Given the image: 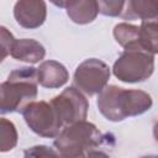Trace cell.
<instances>
[{"mask_svg": "<svg viewBox=\"0 0 158 158\" xmlns=\"http://www.w3.org/2000/svg\"><path fill=\"white\" fill-rule=\"evenodd\" d=\"M154 72V54L146 51L141 44L123 48L122 54L115 60L114 75L123 83H142L151 78Z\"/></svg>", "mask_w": 158, "mask_h": 158, "instance_id": "277c9868", "label": "cell"}, {"mask_svg": "<svg viewBox=\"0 0 158 158\" xmlns=\"http://www.w3.org/2000/svg\"><path fill=\"white\" fill-rule=\"evenodd\" d=\"M99 5V12L104 16L117 17L122 15L126 0H96Z\"/></svg>", "mask_w": 158, "mask_h": 158, "instance_id": "2e32d148", "label": "cell"}, {"mask_svg": "<svg viewBox=\"0 0 158 158\" xmlns=\"http://www.w3.org/2000/svg\"><path fill=\"white\" fill-rule=\"evenodd\" d=\"M123 20H149L158 16V0H126Z\"/></svg>", "mask_w": 158, "mask_h": 158, "instance_id": "7c38bea8", "label": "cell"}, {"mask_svg": "<svg viewBox=\"0 0 158 158\" xmlns=\"http://www.w3.org/2000/svg\"><path fill=\"white\" fill-rule=\"evenodd\" d=\"M139 44L153 54L158 53V16L142 21L139 26Z\"/></svg>", "mask_w": 158, "mask_h": 158, "instance_id": "4fadbf2b", "label": "cell"}, {"mask_svg": "<svg viewBox=\"0 0 158 158\" xmlns=\"http://www.w3.org/2000/svg\"><path fill=\"white\" fill-rule=\"evenodd\" d=\"M38 84L47 89H58L67 84L69 73L67 68L57 60H44L37 68Z\"/></svg>", "mask_w": 158, "mask_h": 158, "instance_id": "9c48e42d", "label": "cell"}, {"mask_svg": "<svg viewBox=\"0 0 158 158\" xmlns=\"http://www.w3.org/2000/svg\"><path fill=\"white\" fill-rule=\"evenodd\" d=\"M114 37L116 42L122 47L126 48L132 44H139V26L127 23V22H121L117 23L114 27Z\"/></svg>", "mask_w": 158, "mask_h": 158, "instance_id": "5bb4252c", "label": "cell"}, {"mask_svg": "<svg viewBox=\"0 0 158 158\" xmlns=\"http://www.w3.org/2000/svg\"><path fill=\"white\" fill-rule=\"evenodd\" d=\"M65 10L68 17L74 23L86 25L96 19L99 5L96 0H70Z\"/></svg>", "mask_w": 158, "mask_h": 158, "instance_id": "8fae6325", "label": "cell"}, {"mask_svg": "<svg viewBox=\"0 0 158 158\" xmlns=\"http://www.w3.org/2000/svg\"><path fill=\"white\" fill-rule=\"evenodd\" d=\"M25 156H32V157H44V156H53L57 157L59 156L57 151L49 149L47 146H35L31 147L30 149L25 151Z\"/></svg>", "mask_w": 158, "mask_h": 158, "instance_id": "ac0fdd59", "label": "cell"}, {"mask_svg": "<svg viewBox=\"0 0 158 158\" xmlns=\"http://www.w3.org/2000/svg\"><path fill=\"white\" fill-rule=\"evenodd\" d=\"M153 137H154V139L158 142V121L154 123V126H153Z\"/></svg>", "mask_w": 158, "mask_h": 158, "instance_id": "ffe728a7", "label": "cell"}, {"mask_svg": "<svg viewBox=\"0 0 158 158\" xmlns=\"http://www.w3.org/2000/svg\"><path fill=\"white\" fill-rule=\"evenodd\" d=\"M110 75L111 70L105 62L98 58H88L77 67L74 84L80 91L91 96L99 94L107 85Z\"/></svg>", "mask_w": 158, "mask_h": 158, "instance_id": "8992f818", "label": "cell"}, {"mask_svg": "<svg viewBox=\"0 0 158 158\" xmlns=\"http://www.w3.org/2000/svg\"><path fill=\"white\" fill-rule=\"evenodd\" d=\"M51 102L58 110L63 123L65 125L83 121L88 116L89 102L78 88H65L59 95L54 96Z\"/></svg>", "mask_w": 158, "mask_h": 158, "instance_id": "52a82bcc", "label": "cell"}, {"mask_svg": "<svg viewBox=\"0 0 158 158\" xmlns=\"http://www.w3.org/2000/svg\"><path fill=\"white\" fill-rule=\"evenodd\" d=\"M14 17L23 28H38L46 21L47 5L44 0H17L14 6Z\"/></svg>", "mask_w": 158, "mask_h": 158, "instance_id": "ba28073f", "label": "cell"}, {"mask_svg": "<svg viewBox=\"0 0 158 158\" xmlns=\"http://www.w3.org/2000/svg\"><path fill=\"white\" fill-rule=\"evenodd\" d=\"M38 94L37 68L21 67L14 69L0 85L1 114L22 112Z\"/></svg>", "mask_w": 158, "mask_h": 158, "instance_id": "3957f363", "label": "cell"}, {"mask_svg": "<svg viewBox=\"0 0 158 158\" xmlns=\"http://www.w3.org/2000/svg\"><path fill=\"white\" fill-rule=\"evenodd\" d=\"M21 114L31 131L44 138H56L63 126V120L51 101H32Z\"/></svg>", "mask_w": 158, "mask_h": 158, "instance_id": "5b68a950", "label": "cell"}, {"mask_svg": "<svg viewBox=\"0 0 158 158\" xmlns=\"http://www.w3.org/2000/svg\"><path fill=\"white\" fill-rule=\"evenodd\" d=\"M54 6L59 7V9H65L68 6V4L70 2V0H49Z\"/></svg>", "mask_w": 158, "mask_h": 158, "instance_id": "d6986e66", "label": "cell"}, {"mask_svg": "<svg viewBox=\"0 0 158 158\" xmlns=\"http://www.w3.org/2000/svg\"><path fill=\"white\" fill-rule=\"evenodd\" d=\"M10 56L20 62H26L30 64H36L41 62L46 56L44 47L36 40L32 38H20L15 40L10 51Z\"/></svg>", "mask_w": 158, "mask_h": 158, "instance_id": "30bf717a", "label": "cell"}, {"mask_svg": "<svg viewBox=\"0 0 158 158\" xmlns=\"http://www.w3.org/2000/svg\"><path fill=\"white\" fill-rule=\"evenodd\" d=\"M100 114L109 121L120 122L147 112L152 105V96L143 90L123 89L116 85H106L96 100Z\"/></svg>", "mask_w": 158, "mask_h": 158, "instance_id": "7a4b0ae2", "label": "cell"}, {"mask_svg": "<svg viewBox=\"0 0 158 158\" xmlns=\"http://www.w3.org/2000/svg\"><path fill=\"white\" fill-rule=\"evenodd\" d=\"M0 31H1V60H4L6 58V56L10 54V51H11V47L14 44V41L16 40L11 32L7 31V28L5 26H1L0 27Z\"/></svg>", "mask_w": 158, "mask_h": 158, "instance_id": "e0dca14e", "label": "cell"}, {"mask_svg": "<svg viewBox=\"0 0 158 158\" xmlns=\"http://www.w3.org/2000/svg\"><path fill=\"white\" fill-rule=\"evenodd\" d=\"M17 131L15 125L5 118H0V152H9L17 144Z\"/></svg>", "mask_w": 158, "mask_h": 158, "instance_id": "9a60e30c", "label": "cell"}, {"mask_svg": "<svg viewBox=\"0 0 158 158\" xmlns=\"http://www.w3.org/2000/svg\"><path fill=\"white\" fill-rule=\"evenodd\" d=\"M53 144L60 157H89L102 154L99 149L104 146H114V136L100 132L94 123L83 120L64 127L56 137Z\"/></svg>", "mask_w": 158, "mask_h": 158, "instance_id": "6da1fadb", "label": "cell"}]
</instances>
